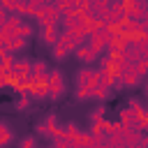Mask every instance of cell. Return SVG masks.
Segmentation results:
<instances>
[{
	"mask_svg": "<svg viewBox=\"0 0 148 148\" xmlns=\"http://www.w3.org/2000/svg\"><path fill=\"white\" fill-rule=\"evenodd\" d=\"M46 83H49V97L51 99H60L65 95V79H62V72L60 69H51Z\"/></svg>",
	"mask_w": 148,
	"mask_h": 148,
	"instance_id": "cell-1",
	"label": "cell"
},
{
	"mask_svg": "<svg viewBox=\"0 0 148 148\" xmlns=\"http://www.w3.org/2000/svg\"><path fill=\"white\" fill-rule=\"evenodd\" d=\"M37 23H49V25H58L60 21H62V12H60V7L56 5V2H49L37 16Z\"/></svg>",
	"mask_w": 148,
	"mask_h": 148,
	"instance_id": "cell-2",
	"label": "cell"
},
{
	"mask_svg": "<svg viewBox=\"0 0 148 148\" xmlns=\"http://www.w3.org/2000/svg\"><path fill=\"white\" fill-rule=\"evenodd\" d=\"M58 39L69 49V53H76V49L86 42V35H81V32L72 30V28H65V32H60V37H58Z\"/></svg>",
	"mask_w": 148,
	"mask_h": 148,
	"instance_id": "cell-3",
	"label": "cell"
},
{
	"mask_svg": "<svg viewBox=\"0 0 148 148\" xmlns=\"http://www.w3.org/2000/svg\"><path fill=\"white\" fill-rule=\"evenodd\" d=\"M97 86V72L95 69H90V67H83V69H79L76 72V88H81V90H92Z\"/></svg>",
	"mask_w": 148,
	"mask_h": 148,
	"instance_id": "cell-4",
	"label": "cell"
},
{
	"mask_svg": "<svg viewBox=\"0 0 148 148\" xmlns=\"http://www.w3.org/2000/svg\"><path fill=\"white\" fill-rule=\"evenodd\" d=\"M39 37H42V42L44 44H49V46H53L56 42H58V25H49V23H39Z\"/></svg>",
	"mask_w": 148,
	"mask_h": 148,
	"instance_id": "cell-5",
	"label": "cell"
},
{
	"mask_svg": "<svg viewBox=\"0 0 148 148\" xmlns=\"http://www.w3.org/2000/svg\"><path fill=\"white\" fill-rule=\"evenodd\" d=\"M76 58H79V60H81L83 65H92V62H95V60L99 58V53H97L95 49H90V46H88V44L83 42V44H81V46L76 49Z\"/></svg>",
	"mask_w": 148,
	"mask_h": 148,
	"instance_id": "cell-6",
	"label": "cell"
},
{
	"mask_svg": "<svg viewBox=\"0 0 148 148\" xmlns=\"http://www.w3.org/2000/svg\"><path fill=\"white\" fill-rule=\"evenodd\" d=\"M49 67H46V62L44 60H32V69H30V79H32V83L35 81H46L49 79Z\"/></svg>",
	"mask_w": 148,
	"mask_h": 148,
	"instance_id": "cell-7",
	"label": "cell"
},
{
	"mask_svg": "<svg viewBox=\"0 0 148 148\" xmlns=\"http://www.w3.org/2000/svg\"><path fill=\"white\" fill-rule=\"evenodd\" d=\"M120 81H123V88H134V86L141 81V74L136 72L134 65H127V69L120 74Z\"/></svg>",
	"mask_w": 148,
	"mask_h": 148,
	"instance_id": "cell-8",
	"label": "cell"
},
{
	"mask_svg": "<svg viewBox=\"0 0 148 148\" xmlns=\"http://www.w3.org/2000/svg\"><path fill=\"white\" fill-rule=\"evenodd\" d=\"M86 44H88L90 49H95L99 56L106 51V37H104V32H102V35H97V32L88 35V37H86Z\"/></svg>",
	"mask_w": 148,
	"mask_h": 148,
	"instance_id": "cell-9",
	"label": "cell"
},
{
	"mask_svg": "<svg viewBox=\"0 0 148 148\" xmlns=\"http://www.w3.org/2000/svg\"><path fill=\"white\" fill-rule=\"evenodd\" d=\"M25 44H28V39H25V37H21V35H14V37H12V39H7L2 46L7 49V53H16V51L25 49Z\"/></svg>",
	"mask_w": 148,
	"mask_h": 148,
	"instance_id": "cell-10",
	"label": "cell"
},
{
	"mask_svg": "<svg viewBox=\"0 0 148 148\" xmlns=\"http://www.w3.org/2000/svg\"><path fill=\"white\" fill-rule=\"evenodd\" d=\"M30 97H32V99H44V97H49V83H46V81H35V83L30 86Z\"/></svg>",
	"mask_w": 148,
	"mask_h": 148,
	"instance_id": "cell-11",
	"label": "cell"
},
{
	"mask_svg": "<svg viewBox=\"0 0 148 148\" xmlns=\"http://www.w3.org/2000/svg\"><path fill=\"white\" fill-rule=\"evenodd\" d=\"M51 49H53V58H56L58 62H60V60H65V58L69 56V49H67V46H65V44H62L60 39H58V42H56V44H53Z\"/></svg>",
	"mask_w": 148,
	"mask_h": 148,
	"instance_id": "cell-12",
	"label": "cell"
},
{
	"mask_svg": "<svg viewBox=\"0 0 148 148\" xmlns=\"http://www.w3.org/2000/svg\"><path fill=\"white\" fill-rule=\"evenodd\" d=\"M109 90H111V88H104V86H95V88L90 90V99H99V102H104V99L109 97Z\"/></svg>",
	"mask_w": 148,
	"mask_h": 148,
	"instance_id": "cell-13",
	"label": "cell"
},
{
	"mask_svg": "<svg viewBox=\"0 0 148 148\" xmlns=\"http://www.w3.org/2000/svg\"><path fill=\"white\" fill-rule=\"evenodd\" d=\"M104 111H106V109H104L102 104H99L95 111H90V116H88V118H90V125H92V123H102V120H104Z\"/></svg>",
	"mask_w": 148,
	"mask_h": 148,
	"instance_id": "cell-14",
	"label": "cell"
},
{
	"mask_svg": "<svg viewBox=\"0 0 148 148\" xmlns=\"http://www.w3.org/2000/svg\"><path fill=\"white\" fill-rule=\"evenodd\" d=\"M12 141V130L7 123H0V143H9Z\"/></svg>",
	"mask_w": 148,
	"mask_h": 148,
	"instance_id": "cell-15",
	"label": "cell"
},
{
	"mask_svg": "<svg viewBox=\"0 0 148 148\" xmlns=\"http://www.w3.org/2000/svg\"><path fill=\"white\" fill-rule=\"evenodd\" d=\"M18 35H21V37H25V39H30V37L35 35V25H30V23H21Z\"/></svg>",
	"mask_w": 148,
	"mask_h": 148,
	"instance_id": "cell-16",
	"label": "cell"
},
{
	"mask_svg": "<svg viewBox=\"0 0 148 148\" xmlns=\"http://www.w3.org/2000/svg\"><path fill=\"white\" fill-rule=\"evenodd\" d=\"M76 132H79V127H76L74 123H69V125H65V130H62V136H65V139H69V143H72V139L76 136Z\"/></svg>",
	"mask_w": 148,
	"mask_h": 148,
	"instance_id": "cell-17",
	"label": "cell"
},
{
	"mask_svg": "<svg viewBox=\"0 0 148 148\" xmlns=\"http://www.w3.org/2000/svg\"><path fill=\"white\" fill-rule=\"evenodd\" d=\"M2 2V7L7 9V12H16V5H18V0H0Z\"/></svg>",
	"mask_w": 148,
	"mask_h": 148,
	"instance_id": "cell-18",
	"label": "cell"
},
{
	"mask_svg": "<svg viewBox=\"0 0 148 148\" xmlns=\"http://www.w3.org/2000/svg\"><path fill=\"white\" fill-rule=\"evenodd\" d=\"M5 86H9V79H7V72L0 69V88H5Z\"/></svg>",
	"mask_w": 148,
	"mask_h": 148,
	"instance_id": "cell-19",
	"label": "cell"
},
{
	"mask_svg": "<svg viewBox=\"0 0 148 148\" xmlns=\"http://www.w3.org/2000/svg\"><path fill=\"white\" fill-rule=\"evenodd\" d=\"M7 16H9V14H7V9H5V7H2V2H0V25L7 21Z\"/></svg>",
	"mask_w": 148,
	"mask_h": 148,
	"instance_id": "cell-20",
	"label": "cell"
},
{
	"mask_svg": "<svg viewBox=\"0 0 148 148\" xmlns=\"http://www.w3.org/2000/svg\"><path fill=\"white\" fill-rule=\"evenodd\" d=\"M23 146H25V148H30V146H35V139H23Z\"/></svg>",
	"mask_w": 148,
	"mask_h": 148,
	"instance_id": "cell-21",
	"label": "cell"
},
{
	"mask_svg": "<svg viewBox=\"0 0 148 148\" xmlns=\"http://www.w3.org/2000/svg\"><path fill=\"white\" fill-rule=\"evenodd\" d=\"M146 95H148V86H146Z\"/></svg>",
	"mask_w": 148,
	"mask_h": 148,
	"instance_id": "cell-22",
	"label": "cell"
}]
</instances>
